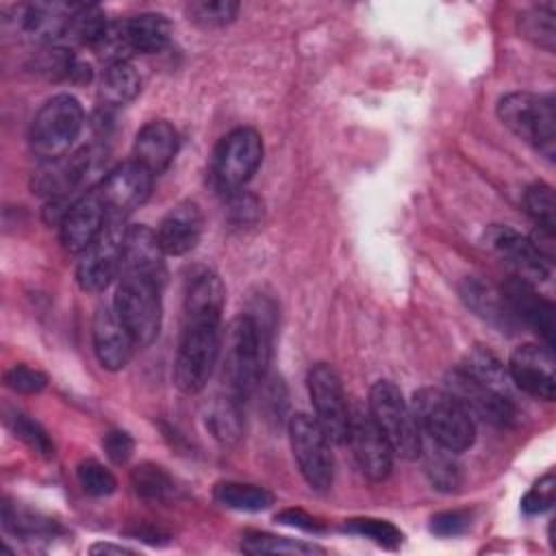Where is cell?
Here are the masks:
<instances>
[{
    "instance_id": "cell-21",
    "label": "cell",
    "mask_w": 556,
    "mask_h": 556,
    "mask_svg": "<svg viewBox=\"0 0 556 556\" xmlns=\"http://www.w3.org/2000/svg\"><path fill=\"white\" fill-rule=\"evenodd\" d=\"M91 341L96 358L109 371L124 369L137 348L113 306H100L96 311L91 321Z\"/></svg>"
},
{
    "instance_id": "cell-5",
    "label": "cell",
    "mask_w": 556,
    "mask_h": 556,
    "mask_svg": "<svg viewBox=\"0 0 556 556\" xmlns=\"http://www.w3.org/2000/svg\"><path fill=\"white\" fill-rule=\"evenodd\" d=\"M85 124V111L80 102L70 93L52 96L41 104L30 122V150L41 161L65 156L78 139Z\"/></svg>"
},
{
    "instance_id": "cell-6",
    "label": "cell",
    "mask_w": 556,
    "mask_h": 556,
    "mask_svg": "<svg viewBox=\"0 0 556 556\" xmlns=\"http://www.w3.org/2000/svg\"><path fill=\"white\" fill-rule=\"evenodd\" d=\"M367 410L397 456L413 460L421 454L424 441L419 424L410 404H406L402 391L393 382L378 380L369 389Z\"/></svg>"
},
{
    "instance_id": "cell-37",
    "label": "cell",
    "mask_w": 556,
    "mask_h": 556,
    "mask_svg": "<svg viewBox=\"0 0 556 556\" xmlns=\"http://www.w3.org/2000/svg\"><path fill=\"white\" fill-rule=\"evenodd\" d=\"M132 486L139 497L150 502H163L174 491V482L165 469L152 463H143L132 469Z\"/></svg>"
},
{
    "instance_id": "cell-45",
    "label": "cell",
    "mask_w": 556,
    "mask_h": 556,
    "mask_svg": "<svg viewBox=\"0 0 556 556\" xmlns=\"http://www.w3.org/2000/svg\"><path fill=\"white\" fill-rule=\"evenodd\" d=\"M102 447L106 452V456L115 463V465H122L126 463L132 452H135V439L124 432V430H109L102 439Z\"/></svg>"
},
{
    "instance_id": "cell-42",
    "label": "cell",
    "mask_w": 556,
    "mask_h": 556,
    "mask_svg": "<svg viewBox=\"0 0 556 556\" xmlns=\"http://www.w3.org/2000/svg\"><path fill=\"white\" fill-rule=\"evenodd\" d=\"M224 200H226L228 219L235 226H254L263 215L261 200L254 193L245 191V189H237L232 193H226Z\"/></svg>"
},
{
    "instance_id": "cell-31",
    "label": "cell",
    "mask_w": 556,
    "mask_h": 556,
    "mask_svg": "<svg viewBox=\"0 0 556 556\" xmlns=\"http://www.w3.org/2000/svg\"><path fill=\"white\" fill-rule=\"evenodd\" d=\"M241 549L245 554H278V556H304V554H324V547L276 536L269 532H245L241 539Z\"/></svg>"
},
{
    "instance_id": "cell-11",
    "label": "cell",
    "mask_w": 556,
    "mask_h": 556,
    "mask_svg": "<svg viewBox=\"0 0 556 556\" xmlns=\"http://www.w3.org/2000/svg\"><path fill=\"white\" fill-rule=\"evenodd\" d=\"M102 167V152L96 148H83L74 154H65L52 161H43L33 174V189L52 200H70V193L87 185Z\"/></svg>"
},
{
    "instance_id": "cell-32",
    "label": "cell",
    "mask_w": 556,
    "mask_h": 556,
    "mask_svg": "<svg viewBox=\"0 0 556 556\" xmlns=\"http://www.w3.org/2000/svg\"><path fill=\"white\" fill-rule=\"evenodd\" d=\"M519 33L534 46L552 52L556 43V20L552 4H539L519 15Z\"/></svg>"
},
{
    "instance_id": "cell-26",
    "label": "cell",
    "mask_w": 556,
    "mask_h": 556,
    "mask_svg": "<svg viewBox=\"0 0 556 556\" xmlns=\"http://www.w3.org/2000/svg\"><path fill=\"white\" fill-rule=\"evenodd\" d=\"M128 39L135 52H161L172 37V24L161 13H141L126 20Z\"/></svg>"
},
{
    "instance_id": "cell-48",
    "label": "cell",
    "mask_w": 556,
    "mask_h": 556,
    "mask_svg": "<svg viewBox=\"0 0 556 556\" xmlns=\"http://www.w3.org/2000/svg\"><path fill=\"white\" fill-rule=\"evenodd\" d=\"M93 554H130V549L122 547V545H109V543H96L91 545Z\"/></svg>"
},
{
    "instance_id": "cell-10",
    "label": "cell",
    "mask_w": 556,
    "mask_h": 556,
    "mask_svg": "<svg viewBox=\"0 0 556 556\" xmlns=\"http://www.w3.org/2000/svg\"><path fill=\"white\" fill-rule=\"evenodd\" d=\"M124 217H109L100 237L78 254L76 282L87 293L104 291L122 271V250L126 228Z\"/></svg>"
},
{
    "instance_id": "cell-12",
    "label": "cell",
    "mask_w": 556,
    "mask_h": 556,
    "mask_svg": "<svg viewBox=\"0 0 556 556\" xmlns=\"http://www.w3.org/2000/svg\"><path fill=\"white\" fill-rule=\"evenodd\" d=\"M306 382L317 424L330 443H345L350 428V406L339 374L328 363H315L308 369Z\"/></svg>"
},
{
    "instance_id": "cell-8",
    "label": "cell",
    "mask_w": 556,
    "mask_h": 556,
    "mask_svg": "<svg viewBox=\"0 0 556 556\" xmlns=\"http://www.w3.org/2000/svg\"><path fill=\"white\" fill-rule=\"evenodd\" d=\"M263 161V139L254 128L230 130L215 148L211 163V182L226 195L243 189Z\"/></svg>"
},
{
    "instance_id": "cell-36",
    "label": "cell",
    "mask_w": 556,
    "mask_h": 556,
    "mask_svg": "<svg viewBox=\"0 0 556 556\" xmlns=\"http://www.w3.org/2000/svg\"><path fill=\"white\" fill-rule=\"evenodd\" d=\"M2 519H4V528L22 539L54 534V523L50 519H43L41 515L33 513V510L13 506L11 502H4Z\"/></svg>"
},
{
    "instance_id": "cell-14",
    "label": "cell",
    "mask_w": 556,
    "mask_h": 556,
    "mask_svg": "<svg viewBox=\"0 0 556 556\" xmlns=\"http://www.w3.org/2000/svg\"><path fill=\"white\" fill-rule=\"evenodd\" d=\"M348 443L352 447L354 460L363 476L374 482L387 480L393 469V447L382 434V430L371 419L369 410L356 406L350 410V428H348Z\"/></svg>"
},
{
    "instance_id": "cell-38",
    "label": "cell",
    "mask_w": 556,
    "mask_h": 556,
    "mask_svg": "<svg viewBox=\"0 0 556 556\" xmlns=\"http://www.w3.org/2000/svg\"><path fill=\"white\" fill-rule=\"evenodd\" d=\"M7 424L13 430V434L20 441H24L35 454H39L43 458H52L54 456V443H52L50 434L35 419H30L28 415H24L20 410H13L7 417Z\"/></svg>"
},
{
    "instance_id": "cell-13",
    "label": "cell",
    "mask_w": 556,
    "mask_h": 556,
    "mask_svg": "<svg viewBox=\"0 0 556 556\" xmlns=\"http://www.w3.org/2000/svg\"><path fill=\"white\" fill-rule=\"evenodd\" d=\"M460 404L463 408L482 421H489L500 428H510L517 424V408L510 402V397L473 376H469L465 369H454L447 376V389Z\"/></svg>"
},
{
    "instance_id": "cell-33",
    "label": "cell",
    "mask_w": 556,
    "mask_h": 556,
    "mask_svg": "<svg viewBox=\"0 0 556 556\" xmlns=\"http://www.w3.org/2000/svg\"><path fill=\"white\" fill-rule=\"evenodd\" d=\"M421 454H424V469L437 489L454 491L460 484V467L454 458V452L434 443L428 450L421 447Z\"/></svg>"
},
{
    "instance_id": "cell-22",
    "label": "cell",
    "mask_w": 556,
    "mask_h": 556,
    "mask_svg": "<svg viewBox=\"0 0 556 556\" xmlns=\"http://www.w3.org/2000/svg\"><path fill=\"white\" fill-rule=\"evenodd\" d=\"M165 252L159 245L156 232L148 226L135 224L126 228L122 250V274L143 276L163 287L165 280Z\"/></svg>"
},
{
    "instance_id": "cell-19",
    "label": "cell",
    "mask_w": 556,
    "mask_h": 556,
    "mask_svg": "<svg viewBox=\"0 0 556 556\" xmlns=\"http://www.w3.org/2000/svg\"><path fill=\"white\" fill-rule=\"evenodd\" d=\"M74 4L67 2H30L13 9V15L7 17L17 35L39 41V43H56L65 41L67 26L72 20Z\"/></svg>"
},
{
    "instance_id": "cell-35",
    "label": "cell",
    "mask_w": 556,
    "mask_h": 556,
    "mask_svg": "<svg viewBox=\"0 0 556 556\" xmlns=\"http://www.w3.org/2000/svg\"><path fill=\"white\" fill-rule=\"evenodd\" d=\"M343 530L350 532V534L365 536V539L374 541L376 545H380L384 549H397L402 545V539H404V534L397 526H393L387 519H374V517L348 519Z\"/></svg>"
},
{
    "instance_id": "cell-46",
    "label": "cell",
    "mask_w": 556,
    "mask_h": 556,
    "mask_svg": "<svg viewBox=\"0 0 556 556\" xmlns=\"http://www.w3.org/2000/svg\"><path fill=\"white\" fill-rule=\"evenodd\" d=\"M469 528V515L460 510H447L439 513L430 521V532L437 536H458Z\"/></svg>"
},
{
    "instance_id": "cell-24",
    "label": "cell",
    "mask_w": 556,
    "mask_h": 556,
    "mask_svg": "<svg viewBox=\"0 0 556 556\" xmlns=\"http://www.w3.org/2000/svg\"><path fill=\"white\" fill-rule=\"evenodd\" d=\"M178 150V132L165 119L148 122L135 137L132 161L148 169L152 176H159L169 167Z\"/></svg>"
},
{
    "instance_id": "cell-4",
    "label": "cell",
    "mask_w": 556,
    "mask_h": 556,
    "mask_svg": "<svg viewBox=\"0 0 556 556\" xmlns=\"http://www.w3.org/2000/svg\"><path fill=\"white\" fill-rule=\"evenodd\" d=\"M497 117L521 141L532 146L547 161L556 154V106L549 96L530 91L506 93L497 102Z\"/></svg>"
},
{
    "instance_id": "cell-41",
    "label": "cell",
    "mask_w": 556,
    "mask_h": 556,
    "mask_svg": "<svg viewBox=\"0 0 556 556\" xmlns=\"http://www.w3.org/2000/svg\"><path fill=\"white\" fill-rule=\"evenodd\" d=\"M76 478H78V484L83 486V491L93 497H106L117 489L115 476L102 463L91 460V458L83 460L78 465Z\"/></svg>"
},
{
    "instance_id": "cell-25",
    "label": "cell",
    "mask_w": 556,
    "mask_h": 556,
    "mask_svg": "<svg viewBox=\"0 0 556 556\" xmlns=\"http://www.w3.org/2000/svg\"><path fill=\"white\" fill-rule=\"evenodd\" d=\"M460 295L465 300V304L476 313L480 315L482 319L495 324L497 328H515V317L513 313L508 311L504 298H502V291H495L493 287L476 280V278H467L460 287Z\"/></svg>"
},
{
    "instance_id": "cell-34",
    "label": "cell",
    "mask_w": 556,
    "mask_h": 556,
    "mask_svg": "<svg viewBox=\"0 0 556 556\" xmlns=\"http://www.w3.org/2000/svg\"><path fill=\"white\" fill-rule=\"evenodd\" d=\"M460 369H465L476 380H480V382H484V384L506 393V382L510 380L508 378V369L502 365V361L493 352H489L484 348L473 350L467 356V361L460 365Z\"/></svg>"
},
{
    "instance_id": "cell-23",
    "label": "cell",
    "mask_w": 556,
    "mask_h": 556,
    "mask_svg": "<svg viewBox=\"0 0 556 556\" xmlns=\"http://www.w3.org/2000/svg\"><path fill=\"white\" fill-rule=\"evenodd\" d=\"M202 237V211L195 202L185 200L169 208L156 228V239L165 256L191 252Z\"/></svg>"
},
{
    "instance_id": "cell-28",
    "label": "cell",
    "mask_w": 556,
    "mask_h": 556,
    "mask_svg": "<svg viewBox=\"0 0 556 556\" xmlns=\"http://www.w3.org/2000/svg\"><path fill=\"white\" fill-rule=\"evenodd\" d=\"M213 497L217 504L243 513H258L274 504V495L265 486L235 480L217 482L213 489Z\"/></svg>"
},
{
    "instance_id": "cell-7",
    "label": "cell",
    "mask_w": 556,
    "mask_h": 556,
    "mask_svg": "<svg viewBox=\"0 0 556 556\" xmlns=\"http://www.w3.org/2000/svg\"><path fill=\"white\" fill-rule=\"evenodd\" d=\"M113 308L137 348L150 345L161 330V285L143 278L122 274L115 289Z\"/></svg>"
},
{
    "instance_id": "cell-39",
    "label": "cell",
    "mask_w": 556,
    "mask_h": 556,
    "mask_svg": "<svg viewBox=\"0 0 556 556\" xmlns=\"http://www.w3.org/2000/svg\"><path fill=\"white\" fill-rule=\"evenodd\" d=\"M239 13V4L232 0H198L187 4V15L191 22L204 28H219L230 24Z\"/></svg>"
},
{
    "instance_id": "cell-15",
    "label": "cell",
    "mask_w": 556,
    "mask_h": 556,
    "mask_svg": "<svg viewBox=\"0 0 556 556\" xmlns=\"http://www.w3.org/2000/svg\"><path fill=\"white\" fill-rule=\"evenodd\" d=\"M508 378L523 393L552 402L556 395V365L549 345L521 343L513 350L508 361Z\"/></svg>"
},
{
    "instance_id": "cell-18",
    "label": "cell",
    "mask_w": 556,
    "mask_h": 556,
    "mask_svg": "<svg viewBox=\"0 0 556 556\" xmlns=\"http://www.w3.org/2000/svg\"><path fill=\"white\" fill-rule=\"evenodd\" d=\"M484 241L486 245L500 256L504 258L508 265H513L528 282L532 280H547L552 274V261H547L530 241V237L517 232L510 226H502V224H493L486 232H484Z\"/></svg>"
},
{
    "instance_id": "cell-43",
    "label": "cell",
    "mask_w": 556,
    "mask_h": 556,
    "mask_svg": "<svg viewBox=\"0 0 556 556\" xmlns=\"http://www.w3.org/2000/svg\"><path fill=\"white\" fill-rule=\"evenodd\" d=\"M4 382L9 389H13L17 393H39L46 389L48 378L43 371L33 369L28 365H13L4 374Z\"/></svg>"
},
{
    "instance_id": "cell-29",
    "label": "cell",
    "mask_w": 556,
    "mask_h": 556,
    "mask_svg": "<svg viewBox=\"0 0 556 556\" xmlns=\"http://www.w3.org/2000/svg\"><path fill=\"white\" fill-rule=\"evenodd\" d=\"M243 400L232 395V393H224L222 397H217L208 410V428L215 434V439H219L222 443H235L241 432H243Z\"/></svg>"
},
{
    "instance_id": "cell-20",
    "label": "cell",
    "mask_w": 556,
    "mask_h": 556,
    "mask_svg": "<svg viewBox=\"0 0 556 556\" xmlns=\"http://www.w3.org/2000/svg\"><path fill=\"white\" fill-rule=\"evenodd\" d=\"M502 298L513 313L515 321H523L528 328H532L545 345L552 348L554 343V304L545 300L532 282H528L521 276H513L502 285Z\"/></svg>"
},
{
    "instance_id": "cell-9",
    "label": "cell",
    "mask_w": 556,
    "mask_h": 556,
    "mask_svg": "<svg viewBox=\"0 0 556 556\" xmlns=\"http://www.w3.org/2000/svg\"><path fill=\"white\" fill-rule=\"evenodd\" d=\"M289 441L306 484L315 491H328L334 478V458L330 452V439L317 419L306 413H295L289 419Z\"/></svg>"
},
{
    "instance_id": "cell-40",
    "label": "cell",
    "mask_w": 556,
    "mask_h": 556,
    "mask_svg": "<svg viewBox=\"0 0 556 556\" xmlns=\"http://www.w3.org/2000/svg\"><path fill=\"white\" fill-rule=\"evenodd\" d=\"M523 206L536 226L556 228V200L547 182H532L523 193Z\"/></svg>"
},
{
    "instance_id": "cell-16",
    "label": "cell",
    "mask_w": 556,
    "mask_h": 556,
    "mask_svg": "<svg viewBox=\"0 0 556 556\" xmlns=\"http://www.w3.org/2000/svg\"><path fill=\"white\" fill-rule=\"evenodd\" d=\"M154 176L139 163L128 161L111 169L96 189L109 211V217H126L139 208L152 189Z\"/></svg>"
},
{
    "instance_id": "cell-17",
    "label": "cell",
    "mask_w": 556,
    "mask_h": 556,
    "mask_svg": "<svg viewBox=\"0 0 556 556\" xmlns=\"http://www.w3.org/2000/svg\"><path fill=\"white\" fill-rule=\"evenodd\" d=\"M109 222V211L98 191H89L65 208L59 219V237L65 250L80 254L85 252L104 230Z\"/></svg>"
},
{
    "instance_id": "cell-30",
    "label": "cell",
    "mask_w": 556,
    "mask_h": 556,
    "mask_svg": "<svg viewBox=\"0 0 556 556\" xmlns=\"http://www.w3.org/2000/svg\"><path fill=\"white\" fill-rule=\"evenodd\" d=\"M106 26H109V20L98 4H74L65 43L93 48L102 37V33L106 30Z\"/></svg>"
},
{
    "instance_id": "cell-2",
    "label": "cell",
    "mask_w": 556,
    "mask_h": 556,
    "mask_svg": "<svg viewBox=\"0 0 556 556\" xmlns=\"http://www.w3.org/2000/svg\"><path fill=\"white\" fill-rule=\"evenodd\" d=\"M271 356V324L267 313L261 315L241 313L230 321L224 337V384L226 391L243 402L258 382L265 380V371Z\"/></svg>"
},
{
    "instance_id": "cell-44",
    "label": "cell",
    "mask_w": 556,
    "mask_h": 556,
    "mask_svg": "<svg viewBox=\"0 0 556 556\" xmlns=\"http://www.w3.org/2000/svg\"><path fill=\"white\" fill-rule=\"evenodd\" d=\"M554 491H556V480L554 473H545L521 500V508L526 515H541L554 504Z\"/></svg>"
},
{
    "instance_id": "cell-1",
    "label": "cell",
    "mask_w": 556,
    "mask_h": 556,
    "mask_svg": "<svg viewBox=\"0 0 556 556\" xmlns=\"http://www.w3.org/2000/svg\"><path fill=\"white\" fill-rule=\"evenodd\" d=\"M226 289L208 269L198 271L185 293L182 328L174 358V384L182 393H198L211 380L222 352V311Z\"/></svg>"
},
{
    "instance_id": "cell-27",
    "label": "cell",
    "mask_w": 556,
    "mask_h": 556,
    "mask_svg": "<svg viewBox=\"0 0 556 556\" xmlns=\"http://www.w3.org/2000/svg\"><path fill=\"white\" fill-rule=\"evenodd\" d=\"M141 89L139 72L130 61L109 63L100 78V98L109 106H124L137 98Z\"/></svg>"
},
{
    "instance_id": "cell-3",
    "label": "cell",
    "mask_w": 556,
    "mask_h": 556,
    "mask_svg": "<svg viewBox=\"0 0 556 556\" xmlns=\"http://www.w3.org/2000/svg\"><path fill=\"white\" fill-rule=\"evenodd\" d=\"M410 408L421 434H426L432 443L454 454L471 447L476 439L473 417L450 391L421 387L413 393Z\"/></svg>"
},
{
    "instance_id": "cell-47",
    "label": "cell",
    "mask_w": 556,
    "mask_h": 556,
    "mask_svg": "<svg viewBox=\"0 0 556 556\" xmlns=\"http://www.w3.org/2000/svg\"><path fill=\"white\" fill-rule=\"evenodd\" d=\"M276 521H280L285 526H293V528L306 530V532H319L321 530V526L308 513H304L300 508H287V510L278 513Z\"/></svg>"
}]
</instances>
